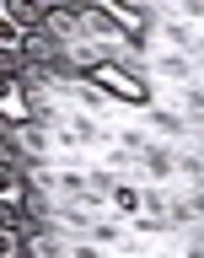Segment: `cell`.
I'll return each instance as SVG.
<instances>
[{"label":"cell","mask_w":204,"mask_h":258,"mask_svg":"<svg viewBox=\"0 0 204 258\" xmlns=\"http://www.w3.org/2000/svg\"><path fill=\"white\" fill-rule=\"evenodd\" d=\"M6 16L16 27H43L48 22V0H6Z\"/></svg>","instance_id":"1"},{"label":"cell","mask_w":204,"mask_h":258,"mask_svg":"<svg viewBox=\"0 0 204 258\" xmlns=\"http://www.w3.org/2000/svg\"><path fill=\"white\" fill-rule=\"evenodd\" d=\"M54 6H64V11H76V16H92L102 0H54Z\"/></svg>","instance_id":"4"},{"label":"cell","mask_w":204,"mask_h":258,"mask_svg":"<svg viewBox=\"0 0 204 258\" xmlns=\"http://www.w3.org/2000/svg\"><path fill=\"white\" fill-rule=\"evenodd\" d=\"M0 43H6V48H16V43H22V27H16L11 16H6V22H0Z\"/></svg>","instance_id":"5"},{"label":"cell","mask_w":204,"mask_h":258,"mask_svg":"<svg viewBox=\"0 0 204 258\" xmlns=\"http://www.w3.org/2000/svg\"><path fill=\"white\" fill-rule=\"evenodd\" d=\"M76 22H81L76 11H64V6H54V0H48V22H43V32H54V38H70V32H76Z\"/></svg>","instance_id":"2"},{"label":"cell","mask_w":204,"mask_h":258,"mask_svg":"<svg viewBox=\"0 0 204 258\" xmlns=\"http://www.w3.org/2000/svg\"><path fill=\"white\" fill-rule=\"evenodd\" d=\"M113 86H118V97H129V102H134V97H145V86H134V81L118 76V70H113Z\"/></svg>","instance_id":"3"}]
</instances>
